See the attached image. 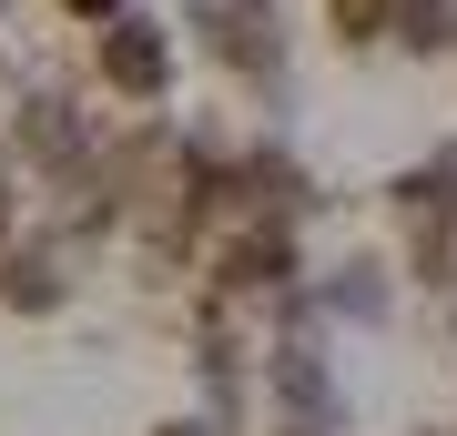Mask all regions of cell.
<instances>
[{
  "mask_svg": "<svg viewBox=\"0 0 457 436\" xmlns=\"http://www.w3.org/2000/svg\"><path fill=\"white\" fill-rule=\"evenodd\" d=\"M326 11H336V31H345V41H356V51L396 31V0H326Z\"/></svg>",
  "mask_w": 457,
  "mask_h": 436,
  "instance_id": "obj_6",
  "label": "cell"
},
{
  "mask_svg": "<svg viewBox=\"0 0 457 436\" xmlns=\"http://www.w3.org/2000/svg\"><path fill=\"white\" fill-rule=\"evenodd\" d=\"M0 234H11V173H0Z\"/></svg>",
  "mask_w": 457,
  "mask_h": 436,
  "instance_id": "obj_8",
  "label": "cell"
},
{
  "mask_svg": "<svg viewBox=\"0 0 457 436\" xmlns=\"http://www.w3.org/2000/svg\"><path fill=\"white\" fill-rule=\"evenodd\" d=\"M102 81H112V92H132V102H153V92L173 81L163 31H153V21H112V31H102Z\"/></svg>",
  "mask_w": 457,
  "mask_h": 436,
  "instance_id": "obj_2",
  "label": "cell"
},
{
  "mask_svg": "<svg viewBox=\"0 0 457 436\" xmlns=\"http://www.w3.org/2000/svg\"><path fill=\"white\" fill-rule=\"evenodd\" d=\"M326 305H336L345 325H376V315H386V264H376V254H345L336 284H326Z\"/></svg>",
  "mask_w": 457,
  "mask_h": 436,
  "instance_id": "obj_4",
  "label": "cell"
},
{
  "mask_svg": "<svg viewBox=\"0 0 457 436\" xmlns=\"http://www.w3.org/2000/svg\"><path fill=\"white\" fill-rule=\"evenodd\" d=\"M194 31H204L213 62L245 71V81H275V71H285V21H275V0H194Z\"/></svg>",
  "mask_w": 457,
  "mask_h": 436,
  "instance_id": "obj_1",
  "label": "cell"
},
{
  "mask_svg": "<svg viewBox=\"0 0 457 436\" xmlns=\"http://www.w3.org/2000/svg\"><path fill=\"white\" fill-rule=\"evenodd\" d=\"M163 436H204V426H163Z\"/></svg>",
  "mask_w": 457,
  "mask_h": 436,
  "instance_id": "obj_9",
  "label": "cell"
},
{
  "mask_svg": "<svg viewBox=\"0 0 457 436\" xmlns=\"http://www.w3.org/2000/svg\"><path fill=\"white\" fill-rule=\"evenodd\" d=\"M62 11H82V21H122V0H62Z\"/></svg>",
  "mask_w": 457,
  "mask_h": 436,
  "instance_id": "obj_7",
  "label": "cell"
},
{
  "mask_svg": "<svg viewBox=\"0 0 457 436\" xmlns=\"http://www.w3.org/2000/svg\"><path fill=\"white\" fill-rule=\"evenodd\" d=\"M62 294H71V264L51 254V243H21V254L0 264V305H11V315H51Z\"/></svg>",
  "mask_w": 457,
  "mask_h": 436,
  "instance_id": "obj_3",
  "label": "cell"
},
{
  "mask_svg": "<svg viewBox=\"0 0 457 436\" xmlns=\"http://www.w3.org/2000/svg\"><path fill=\"white\" fill-rule=\"evenodd\" d=\"M396 41H407L417 62H447L457 51V0H396Z\"/></svg>",
  "mask_w": 457,
  "mask_h": 436,
  "instance_id": "obj_5",
  "label": "cell"
}]
</instances>
